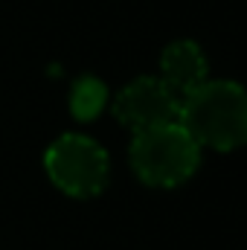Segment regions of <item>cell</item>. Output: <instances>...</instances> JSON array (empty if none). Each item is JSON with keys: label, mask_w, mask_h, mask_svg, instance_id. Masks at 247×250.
<instances>
[{"label": "cell", "mask_w": 247, "mask_h": 250, "mask_svg": "<svg viewBox=\"0 0 247 250\" xmlns=\"http://www.w3.org/2000/svg\"><path fill=\"white\" fill-rule=\"evenodd\" d=\"M178 123L198 146L230 151L247 143V90L236 82H201L181 96Z\"/></svg>", "instance_id": "6da1fadb"}, {"label": "cell", "mask_w": 247, "mask_h": 250, "mask_svg": "<svg viewBox=\"0 0 247 250\" xmlns=\"http://www.w3.org/2000/svg\"><path fill=\"white\" fill-rule=\"evenodd\" d=\"M201 146L181 123L140 131L131 143V166L148 187H178L198 169Z\"/></svg>", "instance_id": "7a4b0ae2"}, {"label": "cell", "mask_w": 247, "mask_h": 250, "mask_svg": "<svg viewBox=\"0 0 247 250\" xmlns=\"http://www.w3.org/2000/svg\"><path fill=\"white\" fill-rule=\"evenodd\" d=\"M47 175L73 198H93L108 184V154L99 143L82 134H64L47 151Z\"/></svg>", "instance_id": "3957f363"}, {"label": "cell", "mask_w": 247, "mask_h": 250, "mask_svg": "<svg viewBox=\"0 0 247 250\" xmlns=\"http://www.w3.org/2000/svg\"><path fill=\"white\" fill-rule=\"evenodd\" d=\"M178 111H181V96L163 79H154V76L134 79L120 90L114 102L117 120L134 134L157 128V125L178 123Z\"/></svg>", "instance_id": "277c9868"}, {"label": "cell", "mask_w": 247, "mask_h": 250, "mask_svg": "<svg viewBox=\"0 0 247 250\" xmlns=\"http://www.w3.org/2000/svg\"><path fill=\"white\" fill-rule=\"evenodd\" d=\"M160 79L184 96L195 90L201 82H206V59L195 41H175L160 56Z\"/></svg>", "instance_id": "5b68a950"}, {"label": "cell", "mask_w": 247, "mask_h": 250, "mask_svg": "<svg viewBox=\"0 0 247 250\" xmlns=\"http://www.w3.org/2000/svg\"><path fill=\"white\" fill-rule=\"evenodd\" d=\"M105 84L93 76H82L73 84V96H70V108L76 114V120H93L102 108H105Z\"/></svg>", "instance_id": "8992f818"}]
</instances>
